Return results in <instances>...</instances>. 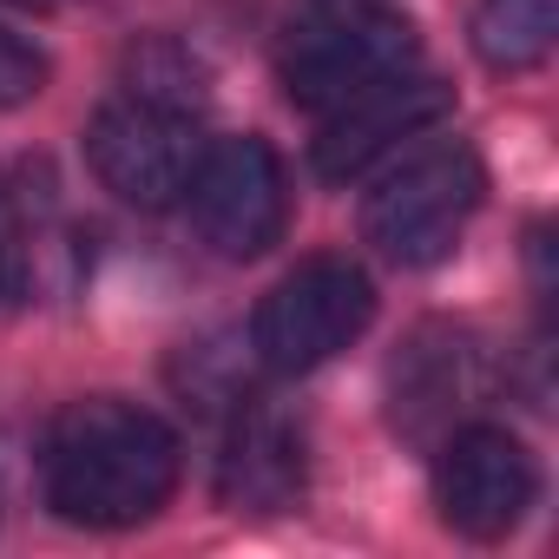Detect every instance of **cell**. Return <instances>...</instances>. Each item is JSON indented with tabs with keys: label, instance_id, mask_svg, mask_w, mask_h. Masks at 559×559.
Wrapping results in <instances>:
<instances>
[{
	"label": "cell",
	"instance_id": "obj_1",
	"mask_svg": "<svg viewBox=\"0 0 559 559\" xmlns=\"http://www.w3.org/2000/svg\"><path fill=\"white\" fill-rule=\"evenodd\" d=\"M40 487L47 507L73 526H139L152 520L178 487V435L119 395H93L53 415L40 448Z\"/></svg>",
	"mask_w": 559,
	"mask_h": 559
},
{
	"label": "cell",
	"instance_id": "obj_2",
	"mask_svg": "<svg viewBox=\"0 0 559 559\" xmlns=\"http://www.w3.org/2000/svg\"><path fill=\"white\" fill-rule=\"evenodd\" d=\"M415 67V21L402 0H290L276 34V80L290 106L330 112Z\"/></svg>",
	"mask_w": 559,
	"mask_h": 559
},
{
	"label": "cell",
	"instance_id": "obj_3",
	"mask_svg": "<svg viewBox=\"0 0 559 559\" xmlns=\"http://www.w3.org/2000/svg\"><path fill=\"white\" fill-rule=\"evenodd\" d=\"M480 191H487V171H480V152L467 139L415 145L362 198V237L389 263L428 270V263H441L461 243L467 217L480 211Z\"/></svg>",
	"mask_w": 559,
	"mask_h": 559
},
{
	"label": "cell",
	"instance_id": "obj_4",
	"mask_svg": "<svg viewBox=\"0 0 559 559\" xmlns=\"http://www.w3.org/2000/svg\"><path fill=\"white\" fill-rule=\"evenodd\" d=\"M376 317V284L349 257H310L257 304L250 349L270 376H310L343 356Z\"/></svg>",
	"mask_w": 559,
	"mask_h": 559
},
{
	"label": "cell",
	"instance_id": "obj_5",
	"mask_svg": "<svg viewBox=\"0 0 559 559\" xmlns=\"http://www.w3.org/2000/svg\"><path fill=\"white\" fill-rule=\"evenodd\" d=\"M198 152H204V132H198L191 106H171L152 93H126V99L99 106L86 126L93 178L119 204H139V211L178 204L198 171Z\"/></svg>",
	"mask_w": 559,
	"mask_h": 559
},
{
	"label": "cell",
	"instance_id": "obj_6",
	"mask_svg": "<svg viewBox=\"0 0 559 559\" xmlns=\"http://www.w3.org/2000/svg\"><path fill=\"white\" fill-rule=\"evenodd\" d=\"M185 211H191V230L217 257H263L276 237H284V217H290L284 158H276L270 139H257V132L204 139L198 171L185 185Z\"/></svg>",
	"mask_w": 559,
	"mask_h": 559
},
{
	"label": "cell",
	"instance_id": "obj_7",
	"mask_svg": "<svg viewBox=\"0 0 559 559\" xmlns=\"http://www.w3.org/2000/svg\"><path fill=\"white\" fill-rule=\"evenodd\" d=\"M539 493L533 454L507 428H454L435 461V507L461 539H507Z\"/></svg>",
	"mask_w": 559,
	"mask_h": 559
},
{
	"label": "cell",
	"instance_id": "obj_8",
	"mask_svg": "<svg viewBox=\"0 0 559 559\" xmlns=\"http://www.w3.org/2000/svg\"><path fill=\"white\" fill-rule=\"evenodd\" d=\"M487 395V349L474 330H454V323H428L408 336V349L395 356L389 369V408H395V428L428 441L435 428L461 421L474 402Z\"/></svg>",
	"mask_w": 559,
	"mask_h": 559
},
{
	"label": "cell",
	"instance_id": "obj_9",
	"mask_svg": "<svg viewBox=\"0 0 559 559\" xmlns=\"http://www.w3.org/2000/svg\"><path fill=\"white\" fill-rule=\"evenodd\" d=\"M441 112H448V86L408 67V73H395V80H382V86H369V93H356V99H343V106L323 112L317 171L323 178H356L382 152H395L402 139L428 132Z\"/></svg>",
	"mask_w": 559,
	"mask_h": 559
},
{
	"label": "cell",
	"instance_id": "obj_10",
	"mask_svg": "<svg viewBox=\"0 0 559 559\" xmlns=\"http://www.w3.org/2000/svg\"><path fill=\"white\" fill-rule=\"evenodd\" d=\"M217 493L237 513H276L304 493V435L276 415V408H250L230 428V448L217 461Z\"/></svg>",
	"mask_w": 559,
	"mask_h": 559
},
{
	"label": "cell",
	"instance_id": "obj_11",
	"mask_svg": "<svg viewBox=\"0 0 559 559\" xmlns=\"http://www.w3.org/2000/svg\"><path fill=\"white\" fill-rule=\"evenodd\" d=\"M467 34L487 73H533L559 40V0H480Z\"/></svg>",
	"mask_w": 559,
	"mask_h": 559
},
{
	"label": "cell",
	"instance_id": "obj_12",
	"mask_svg": "<svg viewBox=\"0 0 559 559\" xmlns=\"http://www.w3.org/2000/svg\"><path fill=\"white\" fill-rule=\"evenodd\" d=\"M40 86H47V53H40L27 34L0 27V112L40 99Z\"/></svg>",
	"mask_w": 559,
	"mask_h": 559
},
{
	"label": "cell",
	"instance_id": "obj_13",
	"mask_svg": "<svg viewBox=\"0 0 559 559\" xmlns=\"http://www.w3.org/2000/svg\"><path fill=\"white\" fill-rule=\"evenodd\" d=\"M8 8H34L40 14V8H53V0H8Z\"/></svg>",
	"mask_w": 559,
	"mask_h": 559
}]
</instances>
